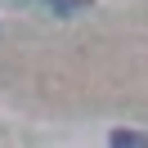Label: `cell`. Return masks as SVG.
<instances>
[{
	"label": "cell",
	"mask_w": 148,
	"mask_h": 148,
	"mask_svg": "<svg viewBox=\"0 0 148 148\" xmlns=\"http://www.w3.org/2000/svg\"><path fill=\"white\" fill-rule=\"evenodd\" d=\"M108 144L112 148H148V135H139V130H112Z\"/></svg>",
	"instance_id": "cell-1"
},
{
	"label": "cell",
	"mask_w": 148,
	"mask_h": 148,
	"mask_svg": "<svg viewBox=\"0 0 148 148\" xmlns=\"http://www.w3.org/2000/svg\"><path fill=\"white\" fill-rule=\"evenodd\" d=\"M40 5H49L54 14H63V18H72V14H85L94 5V0H40Z\"/></svg>",
	"instance_id": "cell-2"
}]
</instances>
